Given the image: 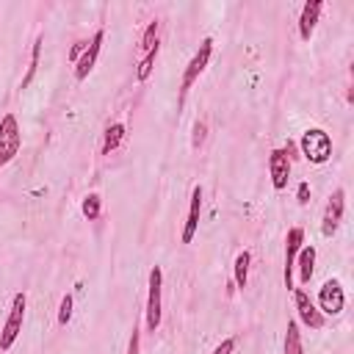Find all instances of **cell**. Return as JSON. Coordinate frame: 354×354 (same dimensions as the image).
<instances>
[{
	"mask_svg": "<svg viewBox=\"0 0 354 354\" xmlns=\"http://www.w3.org/2000/svg\"><path fill=\"white\" fill-rule=\"evenodd\" d=\"M293 301H296V315L304 326L310 329H324V315L318 313L315 301L301 290V288H293Z\"/></svg>",
	"mask_w": 354,
	"mask_h": 354,
	"instance_id": "10",
	"label": "cell"
},
{
	"mask_svg": "<svg viewBox=\"0 0 354 354\" xmlns=\"http://www.w3.org/2000/svg\"><path fill=\"white\" fill-rule=\"evenodd\" d=\"M19 147H22V130H19V122L14 113H6L0 119V169L8 166L17 155H19Z\"/></svg>",
	"mask_w": 354,
	"mask_h": 354,
	"instance_id": "4",
	"label": "cell"
},
{
	"mask_svg": "<svg viewBox=\"0 0 354 354\" xmlns=\"http://www.w3.org/2000/svg\"><path fill=\"white\" fill-rule=\"evenodd\" d=\"M318 313L321 315H340L343 307H346V293H343V285L337 279H326L321 288H318Z\"/></svg>",
	"mask_w": 354,
	"mask_h": 354,
	"instance_id": "7",
	"label": "cell"
},
{
	"mask_svg": "<svg viewBox=\"0 0 354 354\" xmlns=\"http://www.w3.org/2000/svg\"><path fill=\"white\" fill-rule=\"evenodd\" d=\"M299 149H301V155H304L313 166H324V163L332 158V138H329L326 130H321V127H310V130L301 133V138H299Z\"/></svg>",
	"mask_w": 354,
	"mask_h": 354,
	"instance_id": "1",
	"label": "cell"
},
{
	"mask_svg": "<svg viewBox=\"0 0 354 354\" xmlns=\"http://www.w3.org/2000/svg\"><path fill=\"white\" fill-rule=\"evenodd\" d=\"M210 55H213V39L207 36V39H202V44L196 47V53L191 55V61H188V64H185V69H183V80H180V105L185 102V94H188V91H191V86L196 83V77L207 69Z\"/></svg>",
	"mask_w": 354,
	"mask_h": 354,
	"instance_id": "3",
	"label": "cell"
},
{
	"mask_svg": "<svg viewBox=\"0 0 354 354\" xmlns=\"http://www.w3.org/2000/svg\"><path fill=\"white\" fill-rule=\"evenodd\" d=\"M80 210H83V216H86L88 221H97L100 213H102V199H100V194H86Z\"/></svg>",
	"mask_w": 354,
	"mask_h": 354,
	"instance_id": "20",
	"label": "cell"
},
{
	"mask_svg": "<svg viewBox=\"0 0 354 354\" xmlns=\"http://www.w3.org/2000/svg\"><path fill=\"white\" fill-rule=\"evenodd\" d=\"M304 246V230L301 227H290L285 235V288L293 290V271H296V257L299 249Z\"/></svg>",
	"mask_w": 354,
	"mask_h": 354,
	"instance_id": "8",
	"label": "cell"
},
{
	"mask_svg": "<svg viewBox=\"0 0 354 354\" xmlns=\"http://www.w3.org/2000/svg\"><path fill=\"white\" fill-rule=\"evenodd\" d=\"M282 354H304L299 321H288V329H285V351H282Z\"/></svg>",
	"mask_w": 354,
	"mask_h": 354,
	"instance_id": "18",
	"label": "cell"
},
{
	"mask_svg": "<svg viewBox=\"0 0 354 354\" xmlns=\"http://www.w3.org/2000/svg\"><path fill=\"white\" fill-rule=\"evenodd\" d=\"M249 266H252V252H241L235 257V266H232V279H235V288H246L249 282Z\"/></svg>",
	"mask_w": 354,
	"mask_h": 354,
	"instance_id": "17",
	"label": "cell"
},
{
	"mask_svg": "<svg viewBox=\"0 0 354 354\" xmlns=\"http://www.w3.org/2000/svg\"><path fill=\"white\" fill-rule=\"evenodd\" d=\"M205 130H207L205 122H196V124H194V138H191V147H194V149L202 147V141H205Z\"/></svg>",
	"mask_w": 354,
	"mask_h": 354,
	"instance_id": "22",
	"label": "cell"
},
{
	"mask_svg": "<svg viewBox=\"0 0 354 354\" xmlns=\"http://www.w3.org/2000/svg\"><path fill=\"white\" fill-rule=\"evenodd\" d=\"M296 196H299V205H307L310 202V183H299Z\"/></svg>",
	"mask_w": 354,
	"mask_h": 354,
	"instance_id": "25",
	"label": "cell"
},
{
	"mask_svg": "<svg viewBox=\"0 0 354 354\" xmlns=\"http://www.w3.org/2000/svg\"><path fill=\"white\" fill-rule=\"evenodd\" d=\"M138 346H141V332H138V326H133L130 343H127V354H138Z\"/></svg>",
	"mask_w": 354,
	"mask_h": 354,
	"instance_id": "23",
	"label": "cell"
},
{
	"mask_svg": "<svg viewBox=\"0 0 354 354\" xmlns=\"http://www.w3.org/2000/svg\"><path fill=\"white\" fill-rule=\"evenodd\" d=\"M102 39H105V30H102V28L88 39V47H86L83 55L75 61V80H86V77L91 75V69H94V64H97V58H100V50H102Z\"/></svg>",
	"mask_w": 354,
	"mask_h": 354,
	"instance_id": "9",
	"label": "cell"
},
{
	"mask_svg": "<svg viewBox=\"0 0 354 354\" xmlns=\"http://www.w3.org/2000/svg\"><path fill=\"white\" fill-rule=\"evenodd\" d=\"M39 55H41V36L33 39V47H30V64H28V72H25L19 88H28V86H30V80H33V75H36V69H39Z\"/></svg>",
	"mask_w": 354,
	"mask_h": 354,
	"instance_id": "19",
	"label": "cell"
},
{
	"mask_svg": "<svg viewBox=\"0 0 354 354\" xmlns=\"http://www.w3.org/2000/svg\"><path fill=\"white\" fill-rule=\"evenodd\" d=\"M147 310H144V324H147V332H158L160 326V318H163V299H160V290H163V271L160 266H152L149 268V285H147Z\"/></svg>",
	"mask_w": 354,
	"mask_h": 354,
	"instance_id": "2",
	"label": "cell"
},
{
	"mask_svg": "<svg viewBox=\"0 0 354 354\" xmlns=\"http://www.w3.org/2000/svg\"><path fill=\"white\" fill-rule=\"evenodd\" d=\"M343 210H346V191L343 188H335L329 194V202L324 207V216H321V235L324 238H332L343 221Z\"/></svg>",
	"mask_w": 354,
	"mask_h": 354,
	"instance_id": "6",
	"label": "cell"
},
{
	"mask_svg": "<svg viewBox=\"0 0 354 354\" xmlns=\"http://www.w3.org/2000/svg\"><path fill=\"white\" fill-rule=\"evenodd\" d=\"M235 351V337H224L216 348H213V354H232Z\"/></svg>",
	"mask_w": 354,
	"mask_h": 354,
	"instance_id": "24",
	"label": "cell"
},
{
	"mask_svg": "<svg viewBox=\"0 0 354 354\" xmlns=\"http://www.w3.org/2000/svg\"><path fill=\"white\" fill-rule=\"evenodd\" d=\"M158 30H160V22H158V19H152V22L144 28V33H141V39H138V61L147 58V55H155V53L160 50Z\"/></svg>",
	"mask_w": 354,
	"mask_h": 354,
	"instance_id": "14",
	"label": "cell"
},
{
	"mask_svg": "<svg viewBox=\"0 0 354 354\" xmlns=\"http://www.w3.org/2000/svg\"><path fill=\"white\" fill-rule=\"evenodd\" d=\"M296 268H299V282L307 285L313 271H315V246H301L299 257H296Z\"/></svg>",
	"mask_w": 354,
	"mask_h": 354,
	"instance_id": "15",
	"label": "cell"
},
{
	"mask_svg": "<svg viewBox=\"0 0 354 354\" xmlns=\"http://www.w3.org/2000/svg\"><path fill=\"white\" fill-rule=\"evenodd\" d=\"M69 318H72V293H66V296L61 299V307H58V324L66 326Z\"/></svg>",
	"mask_w": 354,
	"mask_h": 354,
	"instance_id": "21",
	"label": "cell"
},
{
	"mask_svg": "<svg viewBox=\"0 0 354 354\" xmlns=\"http://www.w3.org/2000/svg\"><path fill=\"white\" fill-rule=\"evenodd\" d=\"M25 304H28L25 293H22V290L14 293L11 310H8L6 324H3V329H0V351H8V348L14 346V340L19 337V332H22V318H25Z\"/></svg>",
	"mask_w": 354,
	"mask_h": 354,
	"instance_id": "5",
	"label": "cell"
},
{
	"mask_svg": "<svg viewBox=\"0 0 354 354\" xmlns=\"http://www.w3.org/2000/svg\"><path fill=\"white\" fill-rule=\"evenodd\" d=\"M86 47H88V41H75V47L69 50V61L75 64V61H77V58L83 55V50H86Z\"/></svg>",
	"mask_w": 354,
	"mask_h": 354,
	"instance_id": "26",
	"label": "cell"
},
{
	"mask_svg": "<svg viewBox=\"0 0 354 354\" xmlns=\"http://www.w3.org/2000/svg\"><path fill=\"white\" fill-rule=\"evenodd\" d=\"M268 174H271V185H274V191H285V188H288L290 158H288L285 149H271V155H268Z\"/></svg>",
	"mask_w": 354,
	"mask_h": 354,
	"instance_id": "11",
	"label": "cell"
},
{
	"mask_svg": "<svg viewBox=\"0 0 354 354\" xmlns=\"http://www.w3.org/2000/svg\"><path fill=\"white\" fill-rule=\"evenodd\" d=\"M199 210H202V188L194 185L191 188V205H188V218L183 224V232H180V241L183 243H191L196 230H199Z\"/></svg>",
	"mask_w": 354,
	"mask_h": 354,
	"instance_id": "13",
	"label": "cell"
},
{
	"mask_svg": "<svg viewBox=\"0 0 354 354\" xmlns=\"http://www.w3.org/2000/svg\"><path fill=\"white\" fill-rule=\"evenodd\" d=\"M321 11H324V3H321V0H307V3L301 6V14H299V39H301V41H310V39H313Z\"/></svg>",
	"mask_w": 354,
	"mask_h": 354,
	"instance_id": "12",
	"label": "cell"
},
{
	"mask_svg": "<svg viewBox=\"0 0 354 354\" xmlns=\"http://www.w3.org/2000/svg\"><path fill=\"white\" fill-rule=\"evenodd\" d=\"M124 136H127V127H124L122 122L108 124V127H105V136H102V155H111L113 149H119L122 141H124Z\"/></svg>",
	"mask_w": 354,
	"mask_h": 354,
	"instance_id": "16",
	"label": "cell"
}]
</instances>
